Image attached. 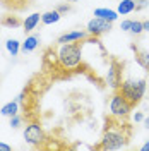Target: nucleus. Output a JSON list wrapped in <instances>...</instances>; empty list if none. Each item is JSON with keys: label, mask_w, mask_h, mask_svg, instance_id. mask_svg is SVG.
Listing matches in <instances>:
<instances>
[{"label": "nucleus", "mask_w": 149, "mask_h": 151, "mask_svg": "<svg viewBox=\"0 0 149 151\" xmlns=\"http://www.w3.org/2000/svg\"><path fill=\"white\" fill-rule=\"evenodd\" d=\"M87 38L72 43H55L48 47L41 58V72L52 81L67 79L81 72L82 67V47Z\"/></svg>", "instance_id": "nucleus-1"}, {"label": "nucleus", "mask_w": 149, "mask_h": 151, "mask_svg": "<svg viewBox=\"0 0 149 151\" xmlns=\"http://www.w3.org/2000/svg\"><path fill=\"white\" fill-rule=\"evenodd\" d=\"M132 137V125L127 122V119H118L115 115H108L103 127L101 142L94 144L93 150L103 151H117L125 148Z\"/></svg>", "instance_id": "nucleus-2"}, {"label": "nucleus", "mask_w": 149, "mask_h": 151, "mask_svg": "<svg viewBox=\"0 0 149 151\" xmlns=\"http://www.w3.org/2000/svg\"><path fill=\"white\" fill-rule=\"evenodd\" d=\"M146 88H148V81H146V79H139V81H123L122 86L117 91H120L122 96H123L132 106H137V105L142 101L144 94H146Z\"/></svg>", "instance_id": "nucleus-3"}, {"label": "nucleus", "mask_w": 149, "mask_h": 151, "mask_svg": "<svg viewBox=\"0 0 149 151\" xmlns=\"http://www.w3.org/2000/svg\"><path fill=\"white\" fill-rule=\"evenodd\" d=\"M24 139H26V142H29L31 146L45 150V146H47V142H48V136H47V132L43 131L39 120L28 122L26 129H24Z\"/></svg>", "instance_id": "nucleus-4"}, {"label": "nucleus", "mask_w": 149, "mask_h": 151, "mask_svg": "<svg viewBox=\"0 0 149 151\" xmlns=\"http://www.w3.org/2000/svg\"><path fill=\"white\" fill-rule=\"evenodd\" d=\"M106 83L113 91L118 89L123 83V60H118L117 57H110V67L106 74Z\"/></svg>", "instance_id": "nucleus-5"}, {"label": "nucleus", "mask_w": 149, "mask_h": 151, "mask_svg": "<svg viewBox=\"0 0 149 151\" xmlns=\"http://www.w3.org/2000/svg\"><path fill=\"white\" fill-rule=\"evenodd\" d=\"M132 108H134V106L122 96L120 91L115 89L112 100H110V113L115 115V117H118V119H129Z\"/></svg>", "instance_id": "nucleus-6"}, {"label": "nucleus", "mask_w": 149, "mask_h": 151, "mask_svg": "<svg viewBox=\"0 0 149 151\" xmlns=\"http://www.w3.org/2000/svg\"><path fill=\"white\" fill-rule=\"evenodd\" d=\"M112 24L110 21H106V19H101V17H93L89 22H87V35H91V36H101L105 33H108L110 29H112Z\"/></svg>", "instance_id": "nucleus-7"}, {"label": "nucleus", "mask_w": 149, "mask_h": 151, "mask_svg": "<svg viewBox=\"0 0 149 151\" xmlns=\"http://www.w3.org/2000/svg\"><path fill=\"white\" fill-rule=\"evenodd\" d=\"M34 4V0H0V5L7 12H26Z\"/></svg>", "instance_id": "nucleus-8"}, {"label": "nucleus", "mask_w": 149, "mask_h": 151, "mask_svg": "<svg viewBox=\"0 0 149 151\" xmlns=\"http://www.w3.org/2000/svg\"><path fill=\"white\" fill-rule=\"evenodd\" d=\"M132 52H134V57H135V62L139 64L144 70H148L149 72V52L148 50H144V48H139L137 45H130Z\"/></svg>", "instance_id": "nucleus-9"}, {"label": "nucleus", "mask_w": 149, "mask_h": 151, "mask_svg": "<svg viewBox=\"0 0 149 151\" xmlns=\"http://www.w3.org/2000/svg\"><path fill=\"white\" fill-rule=\"evenodd\" d=\"M0 26H5V28H19L22 26V21L19 16H16V12H7L5 16H2L0 19Z\"/></svg>", "instance_id": "nucleus-10"}, {"label": "nucleus", "mask_w": 149, "mask_h": 151, "mask_svg": "<svg viewBox=\"0 0 149 151\" xmlns=\"http://www.w3.org/2000/svg\"><path fill=\"white\" fill-rule=\"evenodd\" d=\"M87 31H72V33H65L57 40V43H72V41H79V40H84L87 38Z\"/></svg>", "instance_id": "nucleus-11"}, {"label": "nucleus", "mask_w": 149, "mask_h": 151, "mask_svg": "<svg viewBox=\"0 0 149 151\" xmlns=\"http://www.w3.org/2000/svg\"><path fill=\"white\" fill-rule=\"evenodd\" d=\"M41 21V14L39 12H34V14H31V16H28V17L22 21V28H24V33L28 35V33H31L33 29H36L38 22Z\"/></svg>", "instance_id": "nucleus-12"}, {"label": "nucleus", "mask_w": 149, "mask_h": 151, "mask_svg": "<svg viewBox=\"0 0 149 151\" xmlns=\"http://www.w3.org/2000/svg\"><path fill=\"white\" fill-rule=\"evenodd\" d=\"M94 17H101V19H106L110 22H115L118 19V12L117 10H112V9H105V7H100V9L94 10Z\"/></svg>", "instance_id": "nucleus-13"}, {"label": "nucleus", "mask_w": 149, "mask_h": 151, "mask_svg": "<svg viewBox=\"0 0 149 151\" xmlns=\"http://www.w3.org/2000/svg\"><path fill=\"white\" fill-rule=\"evenodd\" d=\"M38 45H39V36H38V35H31V36H28L26 41L21 45V50H22L24 53H29V52H33Z\"/></svg>", "instance_id": "nucleus-14"}, {"label": "nucleus", "mask_w": 149, "mask_h": 151, "mask_svg": "<svg viewBox=\"0 0 149 151\" xmlns=\"http://www.w3.org/2000/svg\"><path fill=\"white\" fill-rule=\"evenodd\" d=\"M60 17H62V14L58 12L57 9L53 10H48V12H45V14H41V22L43 24H55V22H58L60 21Z\"/></svg>", "instance_id": "nucleus-15"}, {"label": "nucleus", "mask_w": 149, "mask_h": 151, "mask_svg": "<svg viewBox=\"0 0 149 151\" xmlns=\"http://www.w3.org/2000/svg\"><path fill=\"white\" fill-rule=\"evenodd\" d=\"M134 10H135V0H122L118 4V7H117V12L122 14V16H127Z\"/></svg>", "instance_id": "nucleus-16"}, {"label": "nucleus", "mask_w": 149, "mask_h": 151, "mask_svg": "<svg viewBox=\"0 0 149 151\" xmlns=\"http://www.w3.org/2000/svg\"><path fill=\"white\" fill-rule=\"evenodd\" d=\"M0 113L4 115V117H12V115H17L19 113V101H9V103H5L2 106V110Z\"/></svg>", "instance_id": "nucleus-17"}, {"label": "nucleus", "mask_w": 149, "mask_h": 151, "mask_svg": "<svg viewBox=\"0 0 149 151\" xmlns=\"http://www.w3.org/2000/svg\"><path fill=\"white\" fill-rule=\"evenodd\" d=\"M5 48H7V52H9L12 57H16L19 53V50H21V43H19L17 40H7Z\"/></svg>", "instance_id": "nucleus-18"}, {"label": "nucleus", "mask_w": 149, "mask_h": 151, "mask_svg": "<svg viewBox=\"0 0 149 151\" xmlns=\"http://www.w3.org/2000/svg\"><path fill=\"white\" fill-rule=\"evenodd\" d=\"M144 31V26H142V21H132L130 24V29H129V33L132 35H135V36H139L140 33Z\"/></svg>", "instance_id": "nucleus-19"}, {"label": "nucleus", "mask_w": 149, "mask_h": 151, "mask_svg": "<svg viewBox=\"0 0 149 151\" xmlns=\"http://www.w3.org/2000/svg\"><path fill=\"white\" fill-rule=\"evenodd\" d=\"M22 120H24V119H22V115H19V113H17V115H12V117H10V127H12V129H17Z\"/></svg>", "instance_id": "nucleus-20"}, {"label": "nucleus", "mask_w": 149, "mask_h": 151, "mask_svg": "<svg viewBox=\"0 0 149 151\" xmlns=\"http://www.w3.org/2000/svg\"><path fill=\"white\" fill-rule=\"evenodd\" d=\"M130 24H132L130 19H127V21H122V22H120V29H122V31H129V29H130Z\"/></svg>", "instance_id": "nucleus-21"}, {"label": "nucleus", "mask_w": 149, "mask_h": 151, "mask_svg": "<svg viewBox=\"0 0 149 151\" xmlns=\"http://www.w3.org/2000/svg\"><path fill=\"white\" fill-rule=\"evenodd\" d=\"M57 10H58L60 14H65V12H69V10H70V5H67V4H64V5H58V7H57Z\"/></svg>", "instance_id": "nucleus-22"}, {"label": "nucleus", "mask_w": 149, "mask_h": 151, "mask_svg": "<svg viewBox=\"0 0 149 151\" xmlns=\"http://www.w3.org/2000/svg\"><path fill=\"white\" fill-rule=\"evenodd\" d=\"M134 120H135V122H142V120H144V115H142V113H135V115H134Z\"/></svg>", "instance_id": "nucleus-23"}, {"label": "nucleus", "mask_w": 149, "mask_h": 151, "mask_svg": "<svg viewBox=\"0 0 149 151\" xmlns=\"http://www.w3.org/2000/svg\"><path fill=\"white\" fill-rule=\"evenodd\" d=\"M0 151H10V146H9V144H4V142H0Z\"/></svg>", "instance_id": "nucleus-24"}, {"label": "nucleus", "mask_w": 149, "mask_h": 151, "mask_svg": "<svg viewBox=\"0 0 149 151\" xmlns=\"http://www.w3.org/2000/svg\"><path fill=\"white\" fill-rule=\"evenodd\" d=\"M140 151H149V141H148V142H144V144L140 146Z\"/></svg>", "instance_id": "nucleus-25"}, {"label": "nucleus", "mask_w": 149, "mask_h": 151, "mask_svg": "<svg viewBox=\"0 0 149 151\" xmlns=\"http://www.w3.org/2000/svg\"><path fill=\"white\" fill-rule=\"evenodd\" d=\"M142 26H144V31H149V21H142Z\"/></svg>", "instance_id": "nucleus-26"}, {"label": "nucleus", "mask_w": 149, "mask_h": 151, "mask_svg": "<svg viewBox=\"0 0 149 151\" xmlns=\"http://www.w3.org/2000/svg\"><path fill=\"white\" fill-rule=\"evenodd\" d=\"M142 122H144V125H146V127H148V129H149V117H148V119H144Z\"/></svg>", "instance_id": "nucleus-27"}, {"label": "nucleus", "mask_w": 149, "mask_h": 151, "mask_svg": "<svg viewBox=\"0 0 149 151\" xmlns=\"http://www.w3.org/2000/svg\"><path fill=\"white\" fill-rule=\"evenodd\" d=\"M67 2H77V0H67Z\"/></svg>", "instance_id": "nucleus-28"}, {"label": "nucleus", "mask_w": 149, "mask_h": 151, "mask_svg": "<svg viewBox=\"0 0 149 151\" xmlns=\"http://www.w3.org/2000/svg\"><path fill=\"white\" fill-rule=\"evenodd\" d=\"M148 7H149V5H148Z\"/></svg>", "instance_id": "nucleus-29"}]
</instances>
